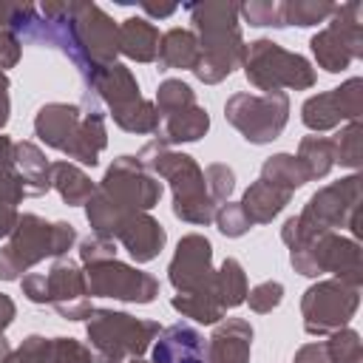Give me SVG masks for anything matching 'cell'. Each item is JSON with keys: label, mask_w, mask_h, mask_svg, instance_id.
<instances>
[{"label": "cell", "mask_w": 363, "mask_h": 363, "mask_svg": "<svg viewBox=\"0 0 363 363\" xmlns=\"http://www.w3.org/2000/svg\"><path fill=\"white\" fill-rule=\"evenodd\" d=\"M17 318V303L11 301V295L0 292V335H6V329L14 323Z\"/></svg>", "instance_id": "obj_50"}, {"label": "cell", "mask_w": 363, "mask_h": 363, "mask_svg": "<svg viewBox=\"0 0 363 363\" xmlns=\"http://www.w3.org/2000/svg\"><path fill=\"white\" fill-rule=\"evenodd\" d=\"M128 363H150V360H145V357H133V360H128Z\"/></svg>", "instance_id": "obj_53"}, {"label": "cell", "mask_w": 363, "mask_h": 363, "mask_svg": "<svg viewBox=\"0 0 363 363\" xmlns=\"http://www.w3.org/2000/svg\"><path fill=\"white\" fill-rule=\"evenodd\" d=\"M357 306H360V286L346 284L340 278H318L301 295L303 332L312 337L332 335L349 326Z\"/></svg>", "instance_id": "obj_12"}, {"label": "cell", "mask_w": 363, "mask_h": 363, "mask_svg": "<svg viewBox=\"0 0 363 363\" xmlns=\"http://www.w3.org/2000/svg\"><path fill=\"white\" fill-rule=\"evenodd\" d=\"M82 113H85V108H79L74 102H45L34 113V136L45 147H51L68 159L77 145V136H79Z\"/></svg>", "instance_id": "obj_17"}, {"label": "cell", "mask_w": 363, "mask_h": 363, "mask_svg": "<svg viewBox=\"0 0 363 363\" xmlns=\"http://www.w3.org/2000/svg\"><path fill=\"white\" fill-rule=\"evenodd\" d=\"M119 23L96 3H71V62L82 77L116 62Z\"/></svg>", "instance_id": "obj_9"}, {"label": "cell", "mask_w": 363, "mask_h": 363, "mask_svg": "<svg viewBox=\"0 0 363 363\" xmlns=\"http://www.w3.org/2000/svg\"><path fill=\"white\" fill-rule=\"evenodd\" d=\"M213 221H216V227H218V233L224 238H241V235H247L252 230V221L247 218V213H244V207L238 201L218 204Z\"/></svg>", "instance_id": "obj_40"}, {"label": "cell", "mask_w": 363, "mask_h": 363, "mask_svg": "<svg viewBox=\"0 0 363 363\" xmlns=\"http://www.w3.org/2000/svg\"><path fill=\"white\" fill-rule=\"evenodd\" d=\"M23 57V40L11 31H3L0 28V71L6 74L9 68H14Z\"/></svg>", "instance_id": "obj_44"}, {"label": "cell", "mask_w": 363, "mask_h": 363, "mask_svg": "<svg viewBox=\"0 0 363 363\" xmlns=\"http://www.w3.org/2000/svg\"><path fill=\"white\" fill-rule=\"evenodd\" d=\"M244 77L252 88H258L261 94L269 91H309L318 79L312 62L298 54L289 51L284 45H278L269 37H258L244 48V60H241Z\"/></svg>", "instance_id": "obj_7"}, {"label": "cell", "mask_w": 363, "mask_h": 363, "mask_svg": "<svg viewBox=\"0 0 363 363\" xmlns=\"http://www.w3.org/2000/svg\"><path fill=\"white\" fill-rule=\"evenodd\" d=\"M150 352V363H207V337L196 326L179 320L156 335Z\"/></svg>", "instance_id": "obj_19"}, {"label": "cell", "mask_w": 363, "mask_h": 363, "mask_svg": "<svg viewBox=\"0 0 363 363\" xmlns=\"http://www.w3.org/2000/svg\"><path fill=\"white\" fill-rule=\"evenodd\" d=\"M258 179H264V182H269V184H275V187H281L286 193H295L309 182V176H306V170H303V164L298 162L295 153H272V156H267L264 164H261V176Z\"/></svg>", "instance_id": "obj_31"}, {"label": "cell", "mask_w": 363, "mask_h": 363, "mask_svg": "<svg viewBox=\"0 0 363 363\" xmlns=\"http://www.w3.org/2000/svg\"><path fill=\"white\" fill-rule=\"evenodd\" d=\"M199 40L190 28H167L159 40V71H193L199 62Z\"/></svg>", "instance_id": "obj_26"}, {"label": "cell", "mask_w": 363, "mask_h": 363, "mask_svg": "<svg viewBox=\"0 0 363 363\" xmlns=\"http://www.w3.org/2000/svg\"><path fill=\"white\" fill-rule=\"evenodd\" d=\"M85 284L91 298H111L122 303H153L159 295V278L125 264L119 258L85 267Z\"/></svg>", "instance_id": "obj_13"}, {"label": "cell", "mask_w": 363, "mask_h": 363, "mask_svg": "<svg viewBox=\"0 0 363 363\" xmlns=\"http://www.w3.org/2000/svg\"><path fill=\"white\" fill-rule=\"evenodd\" d=\"M298 162L303 164L309 182H318V179H326L335 167V147H332V139L329 136H303L298 142Z\"/></svg>", "instance_id": "obj_32"}, {"label": "cell", "mask_w": 363, "mask_h": 363, "mask_svg": "<svg viewBox=\"0 0 363 363\" xmlns=\"http://www.w3.org/2000/svg\"><path fill=\"white\" fill-rule=\"evenodd\" d=\"M159 332V320L136 318L122 309H94L85 320L94 363H128L133 357H142L153 346Z\"/></svg>", "instance_id": "obj_6"}, {"label": "cell", "mask_w": 363, "mask_h": 363, "mask_svg": "<svg viewBox=\"0 0 363 363\" xmlns=\"http://www.w3.org/2000/svg\"><path fill=\"white\" fill-rule=\"evenodd\" d=\"M289 201H292V193H286V190H281V187H275V184H269L264 179H255L244 190V196H241L238 204L244 207L247 218L255 227V224H272L284 213V207Z\"/></svg>", "instance_id": "obj_24"}, {"label": "cell", "mask_w": 363, "mask_h": 363, "mask_svg": "<svg viewBox=\"0 0 363 363\" xmlns=\"http://www.w3.org/2000/svg\"><path fill=\"white\" fill-rule=\"evenodd\" d=\"M79 244V264L82 267H94V264H102V261H111V258H116V241L113 238H102V235H85L82 241H77Z\"/></svg>", "instance_id": "obj_42"}, {"label": "cell", "mask_w": 363, "mask_h": 363, "mask_svg": "<svg viewBox=\"0 0 363 363\" xmlns=\"http://www.w3.org/2000/svg\"><path fill=\"white\" fill-rule=\"evenodd\" d=\"M326 360L329 363H363V340L360 332L352 326H343L337 332L329 335V340L323 343Z\"/></svg>", "instance_id": "obj_36"}, {"label": "cell", "mask_w": 363, "mask_h": 363, "mask_svg": "<svg viewBox=\"0 0 363 363\" xmlns=\"http://www.w3.org/2000/svg\"><path fill=\"white\" fill-rule=\"evenodd\" d=\"M284 301V284L281 281H261L247 292V306L255 315H269L272 309H278Z\"/></svg>", "instance_id": "obj_41"}, {"label": "cell", "mask_w": 363, "mask_h": 363, "mask_svg": "<svg viewBox=\"0 0 363 363\" xmlns=\"http://www.w3.org/2000/svg\"><path fill=\"white\" fill-rule=\"evenodd\" d=\"M281 6H284V26L309 28V26L326 23L337 3H329V0H284Z\"/></svg>", "instance_id": "obj_35"}, {"label": "cell", "mask_w": 363, "mask_h": 363, "mask_svg": "<svg viewBox=\"0 0 363 363\" xmlns=\"http://www.w3.org/2000/svg\"><path fill=\"white\" fill-rule=\"evenodd\" d=\"M9 91H11V79H9V74L0 71V133L11 119V96H9Z\"/></svg>", "instance_id": "obj_48"}, {"label": "cell", "mask_w": 363, "mask_h": 363, "mask_svg": "<svg viewBox=\"0 0 363 363\" xmlns=\"http://www.w3.org/2000/svg\"><path fill=\"white\" fill-rule=\"evenodd\" d=\"M77 241L79 235L71 221H45L37 213H20L0 247V281H20L45 258H65Z\"/></svg>", "instance_id": "obj_5"}, {"label": "cell", "mask_w": 363, "mask_h": 363, "mask_svg": "<svg viewBox=\"0 0 363 363\" xmlns=\"http://www.w3.org/2000/svg\"><path fill=\"white\" fill-rule=\"evenodd\" d=\"M159 40L162 34L147 17H128L119 23V54L133 62H156Z\"/></svg>", "instance_id": "obj_23"}, {"label": "cell", "mask_w": 363, "mask_h": 363, "mask_svg": "<svg viewBox=\"0 0 363 363\" xmlns=\"http://www.w3.org/2000/svg\"><path fill=\"white\" fill-rule=\"evenodd\" d=\"M14 173V142L0 133V182Z\"/></svg>", "instance_id": "obj_47"}, {"label": "cell", "mask_w": 363, "mask_h": 363, "mask_svg": "<svg viewBox=\"0 0 363 363\" xmlns=\"http://www.w3.org/2000/svg\"><path fill=\"white\" fill-rule=\"evenodd\" d=\"M252 326L244 318H221L207 337V363H250Z\"/></svg>", "instance_id": "obj_20"}, {"label": "cell", "mask_w": 363, "mask_h": 363, "mask_svg": "<svg viewBox=\"0 0 363 363\" xmlns=\"http://www.w3.org/2000/svg\"><path fill=\"white\" fill-rule=\"evenodd\" d=\"M360 173H349L337 182H329L323 187H318L303 210L298 216H289L281 227V241L292 250L295 244H301L309 235L318 233H337L343 227L352 230V238L357 241L360 235Z\"/></svg>", "instance_id": "obj_4"}, {"label": "cell", "mask_w": 363, "mask_h": 363, "mask_svg": "<svg viewBox=\"0 0 363 363\" xmlns=\"http://www.w3.org/2000/svg\"><path fill=\"white\" fill-rule=\"evenodd\" d=\"M111 119H113V125L122 128L125 133H136V136L156 133V130H159V122H162V116H159L153 99H145V96H142L136 105H130V108H125V111H119V113H111Z\"/></svg>", "instance_id": "obj_33"}, {"label": "cell", "mask_w": 363, "mask_h": 363, "mask_svg": "<svg viewBox=\"0 0 363 363\" xmlns=\"http://www.w3.org/2000/svg\"><path fill=\"white\" fill-rule=\"evenodd\" d=\"M17 218H20V210L14 204H9V201L0 199V238H9V233L17 224Z\"/></svg>", "instance_id": "obj_49"}, {"label": "cell", "mask_w": 363, "mask_h": 363, "mask_svg": "<svg viewBox=\"0 0 363 363\" xmlns=\"http://www.w3.org/2000/svg\"><path fill=\"white\" fill-rule=\"evenodd\" d=\"M139 164L156 176L164 179L170 184L173 193V216L184 224L193 227H207L213 224L216 216V204L207 196V184H204V170L199 167V162L190 153L173 150L164 142L153 139L147 142L139 153H136Z\"/></svg>", "instance_id": "obj_3"}, {"label": "cell", "mask_w": 363, "mask_h": 363, "mask_svg": "<svg viewBox=\"0 0 363 363\" xmlns=\"http://www.w3.org/2000/svg\"><path fill=\"white\" fill-rule=\"evenodd\" d=\"M329 139H332V147H335V164L349 167L352 173H357V167L363 162L360 159L363 156V147H360V142H363V125L360 122H346Z\"/></svg>", "instance_id": "obj_34"}, {"label": "cell", "mask_w": 363, "mask_h": 363, "mask_svg": "<svg viewBox=\"0 0 363 363\" xmlns=\"http://www.w3.org/2000/svg\"><path fill=\"white\" fill-rule=\"evenodd\" d=\"M193 23V34L199 40V62L193 68L196 79L204 85H218L227 79L235 68H241L244 60V34L238 20L235 3H187L184 6Z\"/></svg>", "instance_id": "obj_2"}, {"label": "cell", "mask_w": 363, "mask_h": 363, "mask_svg": "<svg viewBox=\"0 0 363 363\" xmlns=\"http://www.w3.org/2000/svg\"><path fill=\"white\" fill-rule=\"evenodd\" d=\"M85 79V94L105 102L111 113H119L130 105H136L142 99V88H139V79L136 74L125 65V62H111V65H102L96 71H91Z\"/></svg>", "instance_id": "obj_18"}, {"label": "cell", "mask_w": 363, "mask_h": 363, "mask_svg": "<svg viewBox=\"0 0 363 363\" xmlns=\"http://www.w3.org/2000/svg\"><path fill=\"white\" fill-rule=\"evenodd\" d=\"M108 147V128H105V116L96 108H88L82 113V125H79V136L77 145L68 156V162L82 164V167H96L102 150Z\"/></svg>", "instance_id": "obj_27"}, {"label": "cell", "mask_w": 363, "mask_h": 363, "mask_svg": "<svg viewBox=\"0 0 363 363\" xmlns=\"http://www.w3.org/2000/svg\"><path fill=\"white\" fill-rule=\"evenodd\" d=\"M45 286H48V303L65 320H88L91 312L96 309L88 295L85 269L71 258H54L51 269L45 272Z\"/></svg>", "instance_id": "obj_16"}, {"label": "cell", "mask_w": 363, "mask_h": 363, "mask_svg": "<svg viewBox=\"0 0 363 363\" xmlns=\"http://www.w3.org/2000/svg\"><path fill=\"white\" fill-rule=\"evenodd\" d=\"M170 306L182 315L190 318L193 323H204V326H216L227 312L221 309V303L216 301L213 286L210 289H199V292H176L170 298Z\"/></svg>", "instance_id": "obj_30"}, {"label": "cell", "mask_w": 363, "mask_h": 363, "mask_svg": "<svg viewBox=\"0 0 363 363\" xmlns=\"http://www.w3.org/2000/svg\"><path fill=\"white\" fill-rule=\"evenodd\" d=\"M14 170L26 182L28 199H40L51 190V162L45 159L40 145L28 139L14 142Z\"/></svg>", "instance_id": "obj_25"}, {"label": "cell", "mask_w": 363, "mask_h": 363, "mask_svg": "<svg viewBox=\"0 0 363 363\" xmlns=\"http://www.w3.org/2000/svg\"><path fill=\"white\" fill-rule=\"evenodd\" d=\"M159 116H167V113H176V111H184L190 105H196V91L184 82V79H162L159 88H156V99H153Z\"/></svg>", "instance_id": "obj_37"}, {"label": "cell", "mask_w": 363, "mask_h": 363, "mask_svg": "<svg viewBox=\"0 0 363 363\" xmlns=\"http://www.w3.org/2000/svg\"><path fill=\"white\" fill-rule=\"evenodd\" d=\"M139 9L147 14V17H170L176 14L179 6H153V3H139Z\"/></svg>", "instance_id": "obj_51"}, {"label": "cell", "mask_w": 363, "mask_h": 363, "mask_svg": "<svg viewBox=\"0 0 363 363\" xmlns=\"http://www.w3.org/2000/svg\"><path fill=\"white\" fill-rule=\"evenodd\" d=\"M238 17L250 26H269V28H286L284 26V6L278 0H250L238 6Z\"/></svg>", "instance_id": "obj_38"}, {"label": "cell", "mask_w": 363, "mask_h": 363, "mask_svg": "<svg viewBox=\"0 0 363 363\" xmlns=\"http://www.w3.org/2000/svg\"><path fill=\"white\" fill-rule=\"evenodd\" d=\"M116 241L136 264H150L167 244V233L150 213H133L116 233Z\"/></svg>", "instance_id": "obj_21"}, {"label": "cell", "mask_w": 363, "mask_h": 363, "mask_svg": "<svg viewBox=\"0 0 363 363\" xmlns=\"http://www.w3.org/2000/svg\"><path fill=\"white\" fill-rule=\"evenodd\" d=\"M309 48L315 62L326 74L346 71L354 60L363 57V6L360 3L335 6L326 28L312 34Z\"/></svg>", "instance_id": "obj_11"}, {"label": "cell", "mask_w": 363, "mask_h": 363, "mask_svg": "<svg viewBox=\"0 0 363 363\" xmlns=\"http://www.w3.org/2000/svg\"><path fill=\"white\" fill-rule=\"evenodd\" d=\"M54 363H94V354L77 337H54Z\"/></svg>", "instance_id": "obj_43"}, {"label": "cell", "mask_w": 363, "mask_h": 363, "mask_svg": "<svg viewBox=\"0 0 363 363\" xmlns=\"http://www.w3.org/2000/svg\"><path fill=\"white\" fill-rule=\"evenodd\" d=\"M213 292H216V301L221 303V309H235L247 301V292H250V281H247V272L241 267L238 258L227 255L221 261V267L216 269L213 275Z\"/></svg>", "instance_id": "obj_29"}, {"label": "cell", "mask_w": 363, "mask_h": 363, "mask_svg": "<svg viewBox=\"0 0 363 363\" xmlns=\"http://www.w3.org/2000/svg\"><path fill=\"white\" fill-rule=\"evenodd\" d=\"M224 119L241 133L244 142L269 145L284 133L289 122V96L284 91H269V94L235 91L224 102Z\"/></svg>", "instance_id": "obj_10"}, {"label": "cell", "mask_w": 363, "mask_h": 363, "mask_svg": "<svg viewBox=\"0 0 363 363\" xmlns=\"http://www.w3.org/2000/svg\"><path fill=\"white\" fill-rule=\"evenodd\" d=\"M9 354H11V346H9L6 335H0V363H6V360H9Z\"/></svg>", "instance_id": "obj_52"}, {"label": "cell", "mask_w": 363, "mask_h": 363, "mask_svg": "<svg viewBox=\"0 0 363 363\" xmlns=\"http://www.w3.org/2000/svg\"><path fill=\"white\" fill-rule=\"evenodd\" d=\"M20 289L26 295V301H31L37 306H45L48 303V286H45V275L43 272H26L20 278Z\"/></svg>", "instance_id": "obj_45"}, {"label": "cell", "mask_w": 363, "mask_h": 363, "mask_svg": "<svg viewBox=\"0 0 363 363\" xmlns=\"http://www.w3.org/2000/svg\"><path fill=\"white\" fill-rule=\"evenodd\" d=\"M207 130H210V113H207V108H201L196 102L184 111L162 116L156 139L164 142L167 147H173V145H184V142H199L201 136H207Z\"/></svg>", "instance_id": "obj_22"}, {"label": "cell", "mask_w": 363, "mask_h": 363, "mask_svg": "<svg viewBox=\"0 0 363 363\" xmlns=\"http://www.w3.org/2000/svg\"><path fill=\"white\" fill-rule=\"evenodd\" d=\"M289 264L303 278H320L332 272L346 284H363V264H360V244L343 233H318L303 238L289 250Z\"/></svg>", "instance_id": "obj_8"}, {"label": "cell", "mask_w": 363, "mask_h": 363, "mask_svg": "<svg viewBox=\"0 0 363 363\" xmlns=\"http://www.w3.org/2000/svg\"><path fill=\"white\" fill-rule=\"evenodd\" d=\"M204 184H207V196L218 207V204L230 201V196L235 190V170L227 162H213L204 167Z\"/></svg>", "instance_id": "obj_39"}, {"label": "cell", "mask_w": 363, "mask_h": 363, "mask_svg": "<svg viewBox=\"0 0 363 363\" xmlns=\"http://www.w3.org/2000/svg\"><path fill=\"white\" fill-rule=\"evenodd\" d=\"M162 199V182L150 176L133 153L116 156L91 199L85 201V218L94 235L113 238L133 213H150Z\"/></svg>", "instance_id": "obj_1"}, {"label": "cell", "mask_w": 363, "mask_h": 363, "mask_svg": "<svg viewBox=\"0 0 363 363\" xmlns=\"http://www.w3.org/2000/svg\"><path fill=\"white\" fill-rule=\"evenodd\" d=\"M360 113H363V79L360 77H349L337 88L312 94L301 105V122L312 133H326L346 122H360Z\"/></svg>", "instance_id": "obj_14"}, {"label": "cell", "mask_w": 363, "mask_h": 363, "mask_svg": "<svg viewBox=\"0 0 363 363\" xmlns=\"http://www.w3.org/2000/svg\"><path fill=\"white\" fill-rule=\"evenodd\" d=\"M213 244L201 233H184L167 264V281L176 292H199L213 286Z\"/></svg>", "instance_id": "obj_15"}, {"label": "cell", "mask_w": 363, "mask_h": 363, "mask_svg": "<svg viewBox=\"0 0 363 363\" xmlns=\"http://www.w3.org/2000/svg\"><path fill=\"white\" fill-rule=\"evenodd\" d=\"M292 363H329V360H326L323 343H320V340H312V343H303V346L295 352Z\"/></svg>", "instance_id": "obj_46"}, {"label": "cell", "mask_w": 363, "mask_h": 363, "mask_svg": "<svg viewBox=\"0 0 363 363\" xmlns=\"http://www.w3.org/2000/svg\"><path fill=\"white\" fill-rule=\"evenodd\" d=\"M94 179L74 162L60 159L51 162V190H57V196L62 199V204L68 207H85V201L94 193Z\"/></svg>", "instance_id": "obj_28"}]
</instances>
